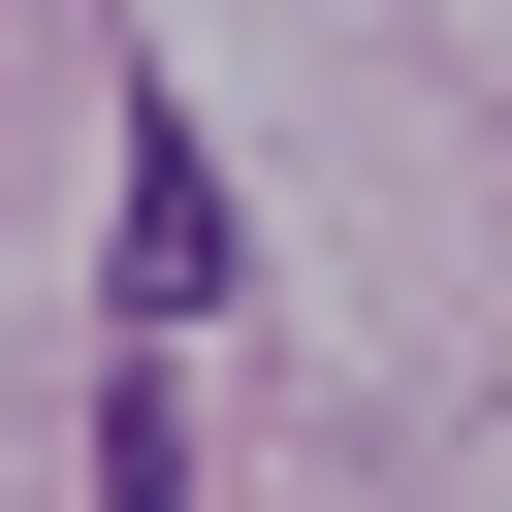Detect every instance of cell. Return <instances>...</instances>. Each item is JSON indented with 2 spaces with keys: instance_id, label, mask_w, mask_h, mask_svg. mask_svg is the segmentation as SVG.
Wrapping results in <instances>:
<instances>
[{
  "instance_id": "cell-1",
  "label": "cell",
  "mask_w": 512,
  "mask_h": 512,
  "mask_svg": "<svg viewBox=\"0 0 512 512\" xmlns=\"http://www.w3.org/2000/svg\"><path fill=\"white\" fill-rule=\"evenodd\" d=\"M128 320H224V160L128 128Z\"/></svg>"
}]
</instances>
